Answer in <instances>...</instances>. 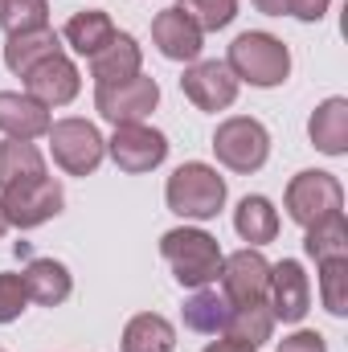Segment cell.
Returning a JSON list of instances; mask_svg holds the SVG:
<instances>
[{
	"label": "cell",
	"mask_w": 348,
	"mask_h": 352,
	"mask_svg": "<svg viewBox=\"0 0 348 352\" xmlns=\"http://www.w3.org/2000/svg\"><path fill=\"white\" fill-rule=\"evenodd\" d=\"M226 66L238 82L246 87H283L287 74H291V50L274 37V33H262V29H246L230 41V54H226Z\"/></svg>",
	"instance_id": "1"
},
{
	"label": "cell",
	"mask_w": 348,
	"mask_h": 352,
	"mask_svg": "<svg viewBox=\"0 0 348 352\" xmlns=\"http://www.w3.org/2000/svg\"><path fill=\"white\" fill-rule=\"evenodd\" d=\"M160 254L173 266V278L180 287L197 291V287H213L221 274V246L213 234L197 230V226H176L160 238Z\"/></svg>",
	"instance_id": "2"
},
{
	"label": "cell",
	"mask_w": 348,
	"mask_h": 352,
	"mask_svg": "<svg viewBox=\"0 0 348 352\" xmlns=\"http://www.w3.org/2000/svg\"><path fill=\"white\" fill-rule=\"evenodd\" d=\"M226 197H230L226 176L217 173L213 164H201V160L180 164L168 176V184H164L168 209L176 217H184V221H213L226 209Z\"/></svg>",
	"instance_id": "3"
},
{
	"label": "cell",
	"mask_w": 348,
	"mask_h": 352,
	"mask_svg": "<svg viewBox=\"0 0 348 352\" xmlns=\"http://www.w3.org/2000/svg\"><path fill=\"white\" fill-rule=\"evenodd\" d=\"M0 209H4V221L17 226V230H37L45 226L50 217H58L66 209V188L58 176H33V180H21V184H8L0 188Z\"/></svg>",
	"instance_id": "4"
},
{
	"label": "cell",
	"mask_w": 348,
	"mask_h": 352,
	"mask_svg": "<svg viewBox=\"0 0 348 352\" xmlns=\"http://www.w3.org/2000/svg\"><path fill=\"white\" fill-rule=\"evenodd\" d=\"M213 156L217 164H226L230 173H259L270 160V131L250 115H230L226 123H217L213 131Z\"/></svg>",
	"instance_id": "5"
},
{
	"label": "cell",
	"mask_w": 348,
	"mask_h": 352,
	"mask_svg": "<svg viewBox=\"0 0 348 352\" xmlns=\"http://www.w3.org/2000/svg\"><path fill=\"white\" fill-rule=\"evenodd\" d=\"M283 205H287V217L307 230L316 221H328V217L345 213V184L332 173L307 168V173L291 176V184L283 192Z\"/></svg>",
	"instance_id": "6"
},
{
	"label": "cell",
	"mask_w": 348,
	"mask_h": 352,
	"mask_svg": "<svg viewBox=\"0 0 348 352\" xmlns=\"http://www.w3.org/2000/svg\"><path fill=\"white\" fill-rule=\"evenodd\" d=\"M45 140H50L54 164L66 176H90L107 156L102 131L94 123H87V119H58V123H50Z\"/></svg>",
	"instance_id": "7"
},
{
	"label": "cell",
	"mask_w": 348,
	"mask_h": 352,
	"mask_svg": "<svg viewBox=\"0 0 348 352\" xmlns=\"http://www.w3.org/2000/svg\"><path fill=\"white\" fill-rule=\"evenodd\" d=\"M107 156L131 176H144L168 160V135L148 123H119L107 140Z\"/></svg>",
	"instance_id": "8"
},
{
	"label": "cell",
	"mask_w": 348,
	"mask_h": 352,
	"mask_svg": "<svg viewBox=\"0 0 348 352\" xmlns=\"http://www.w3.org/2000/svg\"><path fill=\"white\" fill-rule=\"evenodd\" d=\"M160 102V82L148 78V74H135L127 82H115V87H94V111L107 119V123H144Z\"/></svg>",
	"instance_id": "9"
},
{
	"label": "cell",
	"mask_w": 348,
	"mask_h": 352,
	"mask_svg": "<svg viewBox=\"0 0 348 352\" xmlns=\"http://www.w3.org/2000/svg\"><path fill=\"white\" fill-rule=\"evenodd\" d=\"M266 307L274 316V324H299L312 311V278L295 258L270 266V283H266Z\"/></svg>",
	"instance_id": "10"
},
{
	"label": "cell",
	"mask_w": 348,
	"mask_h": 352,
	"mask_svg": "<svg viewBox=\"0 0 348 352\" xmlns=\"http://www.w3.org/2000/svg\"><path fill=\"white\" fill-rule=\"evenodd\" d=\"M238 87H242V82H238V78L230 74V66L217 62V58H209V62H188L184 74H180V90H184V98H188L197 111H226V107H234Z\"/></svg>",
	"instance_id": "11"
},
{
	"label": "cell",
	"mask_w": 348,
	"mask_h": 352,
	"mask_svg": "<svg viewBox=\"0 0 348 352\" xmlns=\"http://www.w3.org/2000/svg\"><path fill=\"white\" fill-rule=\"evenodd\" d=\"M217 283H221V295H226L234 307H242V303H266L270 263L262 258L259 250H250V246H246V250H234V254L221 258Z\"/></svg>",
	"instance_id": "12"
},
{
	"label": "cell",
	"mask_w": 348,
	"mask_h": 352,
	"mask_svg": "<svg viewBox=\"0 0 348 352\" xmlns=\"http://www.w3.org/2000/svg\"><path fill=\"white\" fill-rule=\"evenodd\" d=\"M152 41H156V50L168 58V62H201V50H205V33L197 29V21L173 4V8H160L156 16H152Z\"/></svg>",
	"instance_id": "13"
},
{
	"label": "cell",
	"mask_w": 348,
	"mask_h": 352,
	"mask_svg": "<svg viewBox=\"0 0 348 352\" xmlns=\"http://www.w3.org/2000/svg\"><path fill=\"white\" fill-rule=\"evenodd\" d=\"M78 90H83V74L66 54H54V58L37 62L25 74V94L37 98L41 107H66V102L78 98Z\"/></svg>",
	"instance_id": "14"
},
{
	"label": "cell",
	"mask_w": 348,
	"mask_h": 352,
	"mask_svg": "<svg viewBox=\"0 0 348 352\" xmlns=\"http://www.w3.org/2000/svg\"><path fill=\"white\" fill-rule=\"evenodd\" d=\"M144 74V50L131 33H115L94 58H90V78L94 87H115V82H127Z\"/></svg>",
	"instance_id": "15"
},
{
	"label": "cell",
	"mask_w": 348,
	"mask_h": 352,
	"mask_svg": "<svg viewBox=\"0 0 348 352\" xmlns=\"http://www.w3.org/2000/svg\"><path fill=\"white\" fill-rule=\"evenodd\" d=\"M54 115L50 107H41L37 98L21 94V90H0V131L4 140H41L50 131Z\"/></svg>",
	"instance_id": "16"
},
{
	"label": "cell",
	"mask_w": 348,
	"mask_h": 352,
	"mask_svg": "<svg viewBox=\"0 0 348 352\" xmlns=\"http://www.w3.org/2000/svg\"><path fill=\"white\" fill-rule=\"evenodd\" d=\"M21 278H25L29 303H41V307H62L74 295V274L58 258H29Z\"/></svg>",
	"instance_id": "17"
},
{
	"label": "cell",
	"mask_w": 348,
	"mask_h": 352,
	"mask_svg": "<svg viewBox=\"0 0 348 352\" xmlns=\"http://www.w3.org/2000/svg\"><path fill=\"white\" fill-rule=\"evenodd\" d=\"M307 135H312L316 152H324V156H345L348 152V98H340V94L324 98V102L312 111V119H307Z\"/></svg>",
	"instance_id": "18"
},
{
	"label": "cell",
	"mask_w": 348,
	"mask_h": 352,
	"mask_svg": "<svg viewBox=\"0 0 348 352\" xmlns=\"http://www.w3.org/2000/svg\"><path fill=\"white\" fill-rule=\"evenodd\" d=\"M54 54H62V37L50 25L45 29H29V33H8V41H4V66L17 78H25L37 62L54 58Z\"/></svg>",
	"instance_id": "19"
},
{
	"label": "cell",
	"mask_w": 348,
	"mask_h": 352,
	"mask_svg": "<svg viewBox=\"0 0 348 352\" xmlns=\"http://www.w3.org/2000/svg\"><path fill=\"white\" fill-rule=\"evenodd\" d=\"M230 311H234V303H230L217 287H197V291L184 299V307H180L184 328L197 332V336H221Z\"/></svg>",
	"instance_id": "20"
},
{
	"label": "cell",
	"mask_w": 348,
	"mask_h": 352,
	"mask_svg": "<svg viewBox=\"0 0 348 352\" xmlns=\"http://www.w3.org/2000/svg\"><path fill=\"white\" fill-rule=\"evenodd\" d=\"M119 29H115V21H111V12H102V8H87V12H74L70 21H66V29H62V41L74 50V54H83V58H94L111 37H115Z\"/></svg>",
	"instance_id": "21"
},
{
	"label": "cell",
	"mask_w": 348,
	"mask_h": 352,
	"mask_svg": "<svg viewBox=\"0 0 348 352\" xmlns=\"http://www.w3.org/2000/svg\"><path fill=\"white\" fill-rule=\"evenodd\" d=\"M123 352H176V328L160 311H140L123 328Z\"/></svg>",
	"instance_id": "22"
},
{
	"label": "cell",
	"mask_w": 348,
	"mask_h": 352,
	"mask_svg": "<svg viewBox=\"0 0 348 352\" xmlns=\"http://www.w3.org/2000/svg\"><path fill=\"white\" fill-rule=\"evenodd\" d=\"M234 230H238L242 242L266 246V242L279 238V209H274L266 197H259V192H254V197H242L238 209H234Z\"/></svg>",
	"instance_id": "23"
},
{
	"label": "cell",
	"mask_w": 348,
	"mask_h": 352,
	"mask_svg": "<svg viewBox=\"0 0 348 352\" xmlns=\"http://www.w3.org/2000/svg\"><path fill=\"white\" fill-rule=\"evenodd\" d=\"M270 332H274L270 307H266V303H242V307L230 311L221 336H230V340H238V344H250V349H262V344L270 340Z\"/></svg>",
	"instance_id": "24"
},
{
	"label": "cell",
	"mask_w": 348,
	"mask_h": 352,
	"mask_svg": "<svg viewBox=\"0 0 348 352\" xmlns=\"http://www.w3.org/2000/svg\"><path fill=\"white\" fill-rule=\"evenodd\" d=\"M45 176V156L33 148V140H4L0 144V188Z\"/></svg>",
	"instance_id": "25"
},
{
	"label": "cell",
	"mask_w": 348,
	"mask_h": 352,
	"mask_svg": "<svg viewBox=\"0 0 348 352\" xmlns=\"http://www.w3.org/2000/svg\"><path fill=\"white\" fill-rule=\"evenodd\" d=\"M303 250H307V258H316V263H324V258H348V221H345V213L307 226Z\"/></svg>",
	"instance_id": "26"
},
{
	"label": "cell",
	"mask_w": 348,
	"mask_h": 352,
	"mask_svg": "<svg viewBox=\"0 0 348 352\" xmlns=\"http://www.w3.org/2000/svg\"><path fill=\"white\" fill-rule=\"evenodd\" d=\"M316 266H320V299H324V307L336 320H345L348 316V258H324Z\"/></svg>",
	"instance_id": "27"
},
{
	"label": "cell",
	"mask_w": 348,
	"mask_h": 352,
	"mask_svg": "<svg viewBox=\"0 0 348 352\" xmlns=\"http://www.w3.org/2000/svg\"><path fill=\"white\" fill-rule=\"evenodd\" d=\"M50 25V0H0V29L29 33Z\"/></svg>",
	"instance_id": "28"
},
{
	"label": "cell",
	"mask_w": 348,
	"mask_h": 352,
	"mask_svg": "<svg viewBox=\"0 0 348 352\" xmlns=\"http://www.w3.org/2000/svg\"><path fill=\"white\" fill-rule=\"evenodd\" d=\"M176 4L197 21L201 33H217V29L234 25V16H238V0H176Z\"/></svg>",
	"instance_id": "29"
},
{
	"label": "cell",
	"mask_w": 348,
	"mask_h": 352,
	"mask_svg": "<svg viewBox=\"0 0 348 352\" xmlns=\"http://www.w3.org/2000/svg\"><path fill=\"white\" fill-rule=\"evenodd\" d=\"M29 307V291H25V278L12 274V270H0V324H12L21 320V311Z\"/></svg>",
	"instance_id": "30"
},
{
	"label": "cell",
	"mask_w": 348,
	"mask_h": 352,
	"mask_svg": "<svg viewBox=\"0 0 348 352\" xmlns=\"http://www.w3.org/2000/svg\"><path fill=\"white\" fill-rule=\"evenodd\" d=\"M274 352H328V340L320 332H312V328H299V332L283 336V344Z\"/></svg>",
	"instance_id": "31"
},
{
	"label": "cell",
	"mask_w": 348,
	"mask_h": 352,
	"mask_svg": "<svg viewBox=\"0 0 348 352\" xmlns=\"http://www.w3.org/2000/svg\"><path fill=\"white\" fill-rule=\"evenodd\" d=\"M328 4H332V0H287V16H295V21H307V25H316V21H324Z\"/></svg>",
	"instance_id": "32"
},
{
	"label": "cell",
	"mask_w": 348,
	"mask_h": 352,
	"mask_svg": "<svg viewBox=\"0 0 348 352\" xmlns=\"http://www.w3.org/2000/svg\"><path fill=\"white\" fill-rule=\"evenodd\" d=\"M201 352H259V349H250V344H238V340H230V336H221V340H213V344H205Z\"/></svg>",
	"instance_id": "33"
},
{
	"label": "cell",
	"mask_w": 348,
	"mask_h": 352,
	"mask_svg": "<svg viewBox=\"0 0 348 352\" xmlns=\"http://www.w3.org/2000/svg\"><path fill=\"white\" fill-rule=\"evenodd\" d=\"M254 8L266 16H287V0H254Z\"/></svg>",
	"instance_id": "34"
},
{
	"label": "cell",
	"mask_w": 348,
	"mask_h": 352,
	"mask_svg": "<svg viewBox=\"0 0 348 352\" xmlns=\"http://www.w3.org/2000/svg\"><path fill=\"white\" fill-rule=\"evenodd\" d=\"M8 234V221H4V209H0V238Z\"/></svg>",
	"instance_id": "35"
},
{
	"label": "cell",
	"mask_w": 348,
	"mask_h": 352,
	"mask_svg": "<svg viewBox=\"0 0 348 352\" xmlns=\"http://www.w3.org/2000/svg\"><path fill=\"white\" fill-rule=\"evenodd\" d=\"M0 352H4V349H0Z\"/></svg>",
	"instance_id": "36"
}]
</instances>
